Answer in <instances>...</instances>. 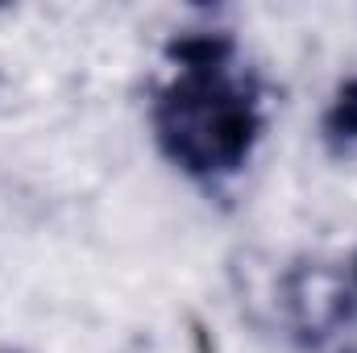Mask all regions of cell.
Here are the masks:
<instances>
[{"instance_id": "6da1fadb", "label": "cell", "mask_w": 357, "mask_h": 353, "mask_svg": "<svg viewBox=\"0 0 357 353\" xmlns=\"http://www.w3.org/2000/svg\"><path fill=\"white\" fill-rule=\"evenodd\" d=\"M171 59H178V75L154 100L158 150L191 179L241 171L258 146L262 112L254 84L229 67L233 42L225 33L178 38Z\"/></svg>"}, {"instance_id": "3957f363", "label": "cell", "mask_w": 357, "mask_h": 353, "mask_svg": "<svg viewBox=\"0 0 357 353\" xmlns=\"http://www.w3.org/2000/svg\"><path fill=\"white\" fill-rule=\"evenodd\" d=\"M324 137L328 146H354L357 142V75L337 88V100L324 112Z\"/></svg>"}, {"instance_id": "7a4b0ae2", "label": "cell", "mask_w": 357, "mask_h": 353, "mask_svg": "<svg viewBox=\"0 0 357 353\" xmlns=\"http://www.w3.org/2000/svg\"><path fill=\"white\" fill-rule=\"evenodd\" d=\"M349 299L354 287L324 262H303L282 274V316L303 345L324 341L341 320H349Z\"/></svg>"}, {"instance_id": "277c9868", "label": "cell", "mask_w": 357, "mask_h": 353, "mask_svg": "<svg viewBox=\"0 0 357 353\" xmlns=\"http://www.w3.org/2000/svg\"><path fill=\"white\" fill-rule=\"evenodd\" d=\"M354 287H357V266H354Z\"/></svg>"}]
</instances>
